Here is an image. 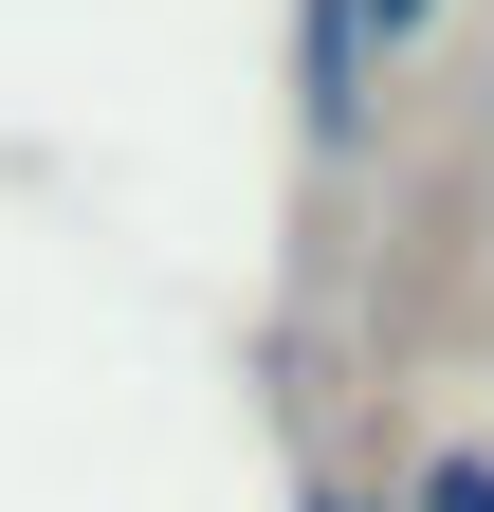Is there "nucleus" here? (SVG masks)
I'll return each instance as SVG.
<instances>
[{"label": "nucleus", "mask_w": 494, "mask_h": 512, "mask_svg": "<svg viewBox=\"0 0 494 512\" xmlns=\"http://www.w3.org/2000/svg\"><path fill=\"white\" fill-rule=\"evenodd\" d=\"M403 512H494V439H440V458L403 476Z\"/></svg>", "instance_id": "1"}, {"label": "nucleus", "mask_w": 494, "mask_h": 512, "mask_svg": "<svg viewBox=\"0 0 494 512\" xmlns=\"http://www.w3.org/2000/svg\"><path fill=\"white\" fill-rule=\"evenodd\" d=\"M330 19H348V55H403L421 19H440V0H330Z\"/></svg>", "instance_id": "2"}, {"label": "nucleus", "mask_w": 494, "mask_h": 512, "mask_svg": "<svg viewBox=\"0 0 494 512\" xmlns=\"http://www.w3.org/2000/svg\"><path fill=\"white\" fill-rule=\"evenodd\" d=\"M293 512H403V494H366V476H312V494H293Z\"/></svg>", "instance_id": "3"}]
</instances>
